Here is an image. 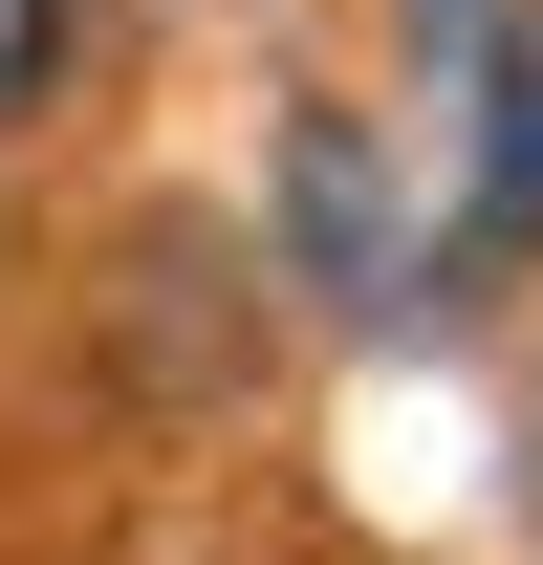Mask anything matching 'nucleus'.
Here are the masks:
<instances>
[{
	"mask_svg": "<svg viewBox=\"0 0 543 565\" xmlns=\"http://www.w3.org/2000/svg\"><path fill=\"white\" fill-rule=\"evenodd\" d=\"M66 87V0H0V109H44Z\"/></svg>",
	"mask_w": 543,
	"mask_h": 565,
	"instance_id": "nucleus-3",
	"label": "nucleus"
},
{
	"mask_svg": "<svg viewBox=\"0 0 543 565\" xmlns=\"http://www.w3.org/2000/svg\"><path fill=\"white\" fill-rule=\"evenodd\" d=\"M522 522H543V392H522Z\"/></svg>",
	"mask_w": 543,
	"mask_h": 565,
	"instance_id": "nucleus-5",
	"label": "nucleus"
},
{
	"mask_svg": "<svg viewBox=\"0 0 543 565\" xmlns=\"http://www.w3.org/2000/svg\"><path fill=\"white\" fill-rule=\"evenodd\" d=\"M457 87H478V196H457L435 262H457V282H522L543 262V22H478ZM457 282H435V305H457Z\"/></svg>",
	"mask_w": 543,
	"mask_h": 565,
	"instance_id": "nucleus-1",
	"label": "nucleus"
},
{
	"mask_svg": "<svg viewBox=\"0 0 543 565\" xmlns=\"http://www.w3.org/2000/svg\"><path fill=\"white\" fill-rule=\"evenodd\" d=\"M478 22H500V0H413V44H435V66H457V44H478Z\"/></svg>",
	"mask_w": 543,
	"mask_h": 565,
	"instance_id": "nucleus-4",
	"label": "nucleus"
},
{
	"mask_svg": "<svg viewBox=\"0 0 543 565\" xmlns=\"http://www.w3.org/2000/svg\"><path fill=\"white\" fill-rule=\"evenodd\" d=\"M283 262L327 282L348 327H392V305H413V239H392V174H370V131H348V109H305V131H283Z\"/></svg>",
	"mask_w": 543,
	"mask_h": 565,
	"instance_id": "nucleus-2",
	"label": "nucleus"
}]
</instances>
